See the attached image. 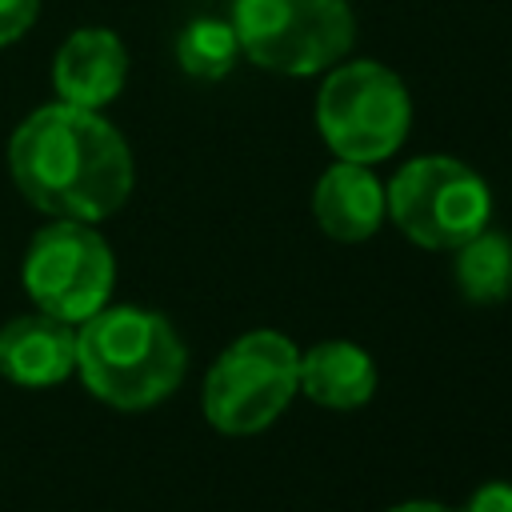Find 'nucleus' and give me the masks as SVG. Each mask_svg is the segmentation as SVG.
Returning <instances> with one entry per match:
<instances>
[{"instance_id": "39448f33", "label": "nucleus", "mask_w": 512, "mask_h": 512, "mask_svg": "<svg viewBox=\"0 0 512 512\" xmlns=\"http://www.w3.org/2000/svg\"><path fill=\"white\" fill-rule=\"evenodd\" d=\"M300 392V348L272 328L232 340L204 376V416L224 436L264 432Z\"/></svg>"}, {"instance_id": "423d86ee", "label": "nucleus", "mask_w": 512, "mask_h": 512, "mask_svg": "<svg viewBox=\"0 0 512 512\" xmlns=\"http://www.w3.org/2000/svg\"><path fill=\"white\" fill-rule=\"evenodd\" d=\"M388 220L428 252H452L492 216V192L476 168L452 156H416L384 188Z\"/></svg>"}, {"instance_id": "20e7f679", "label": "nucleus", "mask_w": 512, "mask_h": 512, "mask_svg": "<svg viewBox=\"0 0 512 512\" xmlns=\"http://www.w3.org/2000/svg\"><path fill=\"white\" fill-rule=\"evenodd\" d=\"M240 56L264 72L316 76L340 64L356 40L348 0H232Z\"/></svg>"}, {"instance_id": "f8f14e48", "label": "nucleus", "mask_w": 512, "mask_h": 512, "mask_svg": "<svg viewBox=\"0 0 512 512\" xmlns=\"http://www.w3.org/2000/svg\"><path fill=\"white\" fill-rule=\"evenodd\" d=\"M456 252V284L468 304H500L512 292V240L496 228H480Z\"/></svg>"}, {"instance_id": "f03ea898", "label": "nucleus", "mask_w": 512, "mask_h": 512, "mask_svg": "<svg viewBox=\"0 0 512 512\" xmlns=\"http://www.w3.org/2000/svg\"><path fill=\"white\" fill-rule=\"evenodd\" d=\"M188 352L176 328L148 308L116 304L76 324V372L84 388L124 412L152 408L184 380Z\"/></svg>"}, {"instance_id": "9b49d317", "label": "nucleus", "mask_w": 512, "mask_h": 512, "mask_svg": "<svg viewBox=\"0 0 512 512\" xmlns=\"http://www.w3.org/2000/svg\"><path fill=\"white\" fill-rule=\"evenodd\" d=\"M376 360L352 340H324L300 352V392L332 412H352L376 396Z\"/></svg>"}, {"instance_id": "0eeeda50", "label": "nucleus", "mask_w": 512, "mask_h": 512, "mask_svg": "<svg viewBox=\"0 0 512 512\" xmlns=\"http://www.w3.org/2000/svg\"><path fill=\"white\" fill-rule=\"evenodd\" d=\"M20 276L36 312L84 324L112 296L116 256L88 220H52L32 236Z\"/></svg>"}, {"instance_id": "7ed1b4c3", "label": "nucleus", "mask_w": 512, "mask_h": 512, "mask_svg": "<svg viewBox=\"0 0 512 512\" xmlns=\"http://www.w3.org/2000/svg\"><path fill=\"white\" fill-rule=\"evenodd\" d=\"M316 128L336 160H388L412 128V96L380 60H340L316 92Z\"/></svg>"}, {"instance_id": "9d476101", "label": "nucleus", "mask_w": 512, "mask_h": 512, "mask_svg": "<svg viewBox=\"0 0 512 512\" xmlns=\"http://www.w3.org/2000/svg\"><path fill=\"white\" fill-rule=\"evenodd\" d=\"M312 216L324 236L340 244H360L384 224V184L372 164L336 160L312 188Z\"/></svg>"}, {"instance_id": "6e6552de", "label": "nucleus", "mask_w": 512, "mask_h": 512, "mask_svg": "<svg viewBox=\"0 0 512 512\" xmlns=\"http://www.w3.org/2000/svg\"><path fill=\"white\" fill-rule=\"evenodd\" d=\"M128 80V52L112 28H76L52 60V88L64 104L104 108Z\"/></svg>"}, {"instance_id": "dca6fc26", "label": "nucleus", "mask_w": 512, "mask_h": 512, "mask_svg": "<svg viewBox=\"0 0 512 512\" xmlns=\"http://www.w3.org/2000/svg\"><path fill=\"white\" fill-rule=\"evenodd\" d=\"M384 512H452V508H444V504H436V500H404V504H392V508H384Z\"/></svg>"}, {"instance_id": "4468645a", "label": "nucleus", "mask_w": 512, "mask_h": 512, "mask_svg": "<svg viewBox=\"0 0 512 512\" xmlns=\"http://www.w3.org/2000/svg\"><path fill=\"white\" fill-rule=\"evenodd\" d=\"M40 0H0V48L16 44L36 24Z\"/></svg>"}, {"instance_id": "2eb2a0df", "label": "nucleus", "mask_w": 512, "mask_h": 512, "mask_svg": "<svg viewBox=\"0 0 512 512\" xmlns=\"http://www.w3.org/2000/svg\"><path fill=\"white\" fill-rule=\"evenodd\" d=\"M460 512H512V484L508 480H492V484L476 488Z\"/></svg>"}, {"instance_id": "ddd939ff", "label": "nucleus", "mask_w": 512, "mask_h": 512, "mask_svg": "<svg viewBox=\"0 0 512 512\" xmlns=\"http://www.w3.org/2000/svg\"><path fill=\"white\" fill-rule=\"evenodd\" d=\"M176 60L192 80H224L240 60V40H236L228 20L200 16V20L180 28Z\"/></svg>"}, {"instance_id": "1a4fd4ad", "label": "nucleus", "mask_w": 512, "mask_h": 512, "mask_svg": "<svg viewBox=\"0 0 512 512\" xmlns=\"http://www.w3.org/2000/svg\"><path fill=\"white\" fill-rule=\"evenodd\" d=\"M76 372V324L48 312L12 316L0 328V376L20 388H52Z\"/></svg>"}, {"instance_id": "f257e3e1", "label": "nucleus", "mask_w": 512, "mask_h": 512, "mask_svg": "<svg viewBox=\"0 0 512 512\" xmlns=\"http://www.w3.org/2000/svg\"><path fill=\"white\" fill-rule=\"evenodd\" d=\"M8 172L20 196L52 220H104L132 192V152L96 112L44 104L28 112L8 140Z\"/></svg>"}]
</instances>
